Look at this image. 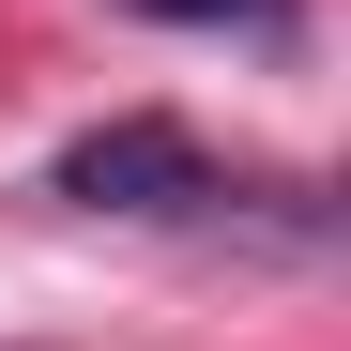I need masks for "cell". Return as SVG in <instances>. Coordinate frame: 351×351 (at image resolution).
<instances>
[{
	"mask_svg": "<svg viewBox=\"0 0 351 351\" xmlns=\"http://www.w3.org/2000/svg\"><path fill=\"white\" fill-rule=\"evenodd\" d=\"M153 16H275V0H153Z\"/></svg>",
	"mask_w": 351,
	"mask_h": 351,
	"instance_id": "obj_2",
	"label": "cell"
},
{
	"mask_svg": "<svg viewBox=\"0 0 351 351\" xmlns=\"http://www.w3.org/2000/svg\"><path fill=\"white\" fill-rule=\"evenodd\" d=\"M62 199H92V214H199L214 168H199L184 123H107V138L62 153Z\"/></svg>",
	"mask_w": 351,
	"mask_h": 351,
	"instance_id": "obj_1",
	"label": "cell"
}]
</instances>
